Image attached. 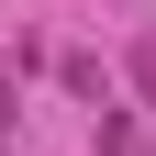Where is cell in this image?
I'll list each match as a JSON object with an SVG mask.
<instances>
[{
    "mask_svg": "<svg viewBox=\"0 0 156 156\" xmlns=\"http://www.w3.org/2000/svg\"><path fill=\"white\" fill-rule=\"evenodd\" d=\"M123 67H134V89H145V112H156V34H145L134 56H123Z\"/></svg>",
    "mask_w": 156,
    "mask_h": 156,
    "instance_id": "6da1fadb",
    "label": "cell"
},
{
    "mask_svg": "<svg viewBox=\"0 0 156 156\" xmlns=\"http://www.w3.org/2000/svg\"><path fill=\"white\" fill-rule=\"evenodd\" d=\"M0 145H11V67H0Z\"/></svg>",
    "mask_w": 156,
    "mask_h": 156,
    "instance_id": "7a4b0ae2",
    "label": "cell"
}]
</instances>
